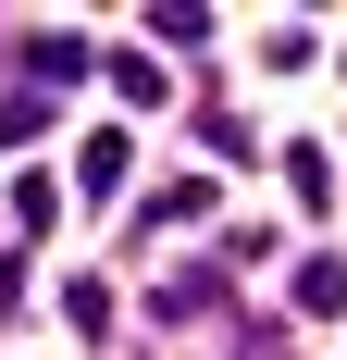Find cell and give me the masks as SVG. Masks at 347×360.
<instances>
[{
  "label": "cell",
  "mask_w": 347,
  "mask_h": 360,
  "mask_svg": "<svg viewBox=\"0 0 347 360\" xmlns=\"http://www.w3.org/2000/svg\"><path fill=\"white\" fill-rule=\"evenodd\" d=\"M298 311H347V261H335V249L298 261Z\"/></svg>",
  "instance_id": "cell-2"
},
{
  "label": "cell",
  "mask_w": 347,
  "mask_h": 360,
  "mask_svg": "<svg viewBox=\"0 0 347 360\" xmlns=\"http://www.w3.org/2000/svg\"><path fill=\"white\" fill-rule=\"evenodd\" d=\"M199 212H223V199H211L199 174H186V186H162V199H149V224H199Z\"/></svg>",
  "instance_id": "cell-4"
},
{
  "label": "cell",
  "mask_w": 347,
  "mask_h": 360,
  "mask_svg": "<svg viewBox=\"0 0 347 360\" xmlns=\"http://www.w3.org/2000/svg\"><path fill=\"white\" fill-rule=\"evenodd\" d=\"M74 174H87V199H112V186L137 174V149H124V137H87V149H74Z\"/></svg>",
  "instance_id": "cell-1"
},
{
  "label": "cell",
  "mask_w": 347,
  "mask_h": 360,
  "mask_svg": "<svg viewBox=\"0 0 347 360\" xmlns=\"http://www.w3.org/2000/svg\"><path fill=\"white\" fill-rule=\"evenodd\" d=\"M149 37H162V50H199V37H211V13H186V0H149Z\"/></svg>",
  "instance_id": "cell-3"
}]
</instances>
